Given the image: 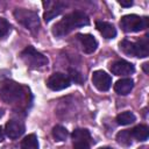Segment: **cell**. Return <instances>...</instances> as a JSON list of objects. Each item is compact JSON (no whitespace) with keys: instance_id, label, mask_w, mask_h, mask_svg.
I'll return each mask as SVG.
<instances>
[{"instance_id":"cell-5","label":"cell","mask_w":149,"mask_h":149,"mask_svg":"<svg viewBox=\"0 0 149 149\" xmlns=\"http://www.w3.org/2000/svg\"><path fill=\"white\" fill-rule=\"evenodd\" d=\"M14 16L20 23H22L26 28H28L30 30H36L40 26L38 15H37V13H35L33 10L24 9V8H17L14 12Z\"/></svg>"},{"instance_id":"cell-10","label":"cell","mask_w":149,"mask_h":149,"mask_svg":"<svg viewBox=\"0 0 149 149\" xmlns=\"http://www.w3.org/2000/svg\"><path fill=\"white\" fill-rule=\"evenodd\" d=\"M78 40L81 44L83 50L86 54H92L93 51H95V49L98 47V42L94 38V36H92L90 34H79Z\"/></svg>"},{"instance_id":"cell-1","label":"cell","mask_w":149,"mask_h":149,"mask_svg":"<svg viewBox=\"0 0 149 149\" xmlns=\"http://www.w3.org/2000/svg\"><path fill=\"white\" fill-rule=\"evenodd\" d=\"M88 23H90V20L87 17V15L84 12L76 10V12H72V13L65 15L61 21H58L52 28V34L55 36L61 37V36L69 34L74 28L86 26Z\"/></svg>"},{"instance_id":"cell-3","label":"cell","mask_w":149,"mask_h":149,"mask_svg":"<svg viewBox=\"0 0 149 149\" xmlns=\"http://www.w3.org/2000/svg\"><path fill=\"white\" fill-rule=\"evenodd\" d=\"M120 26L126 33H136L148 27V17H141L136 14H128L121 17Z\"/></svg>"},{"instance_id":"cell-27","label":"cell","mask_w":149,"mask_h":149,"mask_svg":"<svg viewBox=\"0 0 149 149\" xmlns=\"http://www.w3.org/2000/svg\"><path fill=\"white\" fill-rule=\"evenodd\" d=\"M3 140V130H2V128L0 127V142Z\"/></svg>"},{"instance_id":"cell-30","label":"cell","mask_w":149,"mask_h":149,"mask_svg":"<svg viewBox=\"0 0 149 149\" xmlns=\"http://www.w3.org/2000/svg\"><path fill=\"white\" fill-rule=\"evenodd\" d=\"M139 149H147V148H146V147H143V148H139Z\"/></svg>"},{"instance_id":"cell-19","label":"cell","mask_w":149,"mask_h":149,"mask_svg":"<svg viewBox=\"0 0 149 149\" xmlns=\"http://www.w3.org/2000/svg\"><path fill=\"white\" fill-rule=\"evenodd\" d=\"M52 136L56 141H65V139L68 137V130L63 126H55L52 129Z\"/></svg>"},{"instance_id":"cell-25","label":"cell","mask_w":149,"mask_h":149,"mask_svg":"<svg viewBox=\"0 0 149 149\" xmlns=\"http://www.w3.org/2000/svg\"><path fill=\"white\" fill-rule=\"evenodd\" d=\"M119 3H120L122 7H130V6L133 5V1H130V0H128V1H126V0H120Z\"/></svg>"},{"instance_id":"cell-28","label":"cell","mask_w":149,"mask_h":149,"mask_svg":"<svg viewBox=\"0 0 149 149\" xmlns=\"http://www.w3.org/2000/svg\"><path fill=\"white\" fill-rule=\"evenodd\" d=\"M99 149H112V148H109V147H104V148H99Z\"/></svg>"},{"instance_id":"cell-13","label":"cell","mask_w":149,"mask_h":149,"mask_svg":"<svg viewBox=\"0 0 149 149\" xmlns=\"http://www.w3.org/2000/svg\"><path fill=\"white\" fill-rule=\"evenodd\" d=\"M149 55V43H148V36H143L141 40H139L136 43H134V56L143 58Z\"/></svg>"},{"instance_id":"cell-22","label":"cell","mask_w":149,"mask_h":149,"mask_svg":"<svg viewBox=\"0 0 149 149\" xmlns=\"http://www.w3.org/2000/svg\"><path fill=\"white\" fill-rule=\"evenodd\" d=\"M9 29H10L9 22L6 19L0 17V38L1 37H5L9 33Z\"/></svg>"},{"instance_id":"cell-17","label":"cell","mask_w":149,"mask_h":149,"mask_svg":"<svg viewBox=\"0 0 149 149\" xmlns=\"http://www.w3.org/2000/svg\"><path fill=\"white\" fill-rule=\"evenodd\" d=\"M72 139H73V142H77V141H85V142H90V139H91V134L87 129H81V128H78V129H74L72 132Z\"/></svg>"},{"instance_id":"cell-26","label":"cell","mask_w":149,"mask_h":149,"mask_svg":"<svg viewBox=\"0 0 149 149\" xmlns=\"http://www.w3.org/2000/svg\"><path fill=\"white\" fill-rule=\"evenodd\" d=\"M143 70H144V72H146V73H148V72H149V71H148V63H144V64H143Z\"/></svg>"},{"instance_id":"cell-15","label":"cell","mask_w":149,"mask_h":149,"mask_svg":"<svg viewBox=\"0 0 149 149\" xmlns=\"http://www.w3.org/2000/svg\"><path fill=\"white\" fill-rule=\"evenodd\" d=\"M132 136L139 141H146L148 139V135H149V129L146 125H139L136 127H134L132 130Z\"/></svg>"},{"instance_id":"cell-14","label":"cell","mask_w":149,"mask_h":149,"mask_svg":"<svg viewBox=\"0 0 149 149\" xmlns=\"http://www.w3.org/2000/svg\"><path fill=\"white\" fill-rule=\"evenodd\" d=\"M133 86H134L133 79H130V78H122V79H120V80H118L115 83L114 90H115V92L118 94L126 95V94H128L132 91Z\"/></svg>"},{"instance_id":"cell-18","label":"cell","mask_w":149,"mask_h":149,"mask_svg":"<svg viewBox=\"0 0 149 149\" xmlns=\"http://www.w3.org/2000/svg\"><path fill=\"white\" fill-rule=\"evenodd\" d=\"M135 115L132 113V112H122L120 113L118 116H116V122L119 125H122V126H127V125H130L135 121Z\"/></svg>"},{"instance_id":"cell-16","label":"cell","mask_w":149,"mask_h":149,"mask_svg":"<svg viewBox=\"0 0 149 149\" xmlns=\"http://www.w3.org/2000/svg\"><path fill=\"white\" fill-rule=\"evenodd\" d=\"M21 149H38V141L35 134L27 135L21 142Z\"/></svg>"},{"instance_id":"cell-20","label":"cell","mask_w":149,"mask_h":149,"mask_svg":"<svg viewBox=\"0 0 149 149\" xmlns=\"http://www.w3.org/2000/svg\"><path fill=\"white\" fill-rule=\"evenodd\" d=\"M132 137H133V136H132L130 130H121V132H119L118 135H116L118 142L121 143V144H126V146H128V144L132 143Z\"/></svg>"},{"instance_id":"cell-8","label":"cell","mask_w":149,"mask_h":149,"mask_svg":"<svg viewBox=\"0 0 149 149\" xmlns=\"http://www.w3.org/2000/svg\"><path fill=\"white\" fill-rule=\"evenodd\" d=\"M5 133L9 139H17L24 133V125L19 120H9L6 123Z\"/></svg>"},{"instance_id":"cell-23","label":"cell","mask_w":149,"mask_h":149,"mask_svg":"<svg viewBox=\"0 0 149 149\" xmlns=\"http://www.w3.org/2000/svg\"><path fill=\"white\" fill-rule=\"evenodd\" d=\"M73 149H90V143L85 141L73 142Z\"/></svg>"},{"instance_id":"cell-4","label":"cell","mask_w":149,"mask_h":149,"mask_svg":"<svg viewBox=\"0 0 149 149\" xmlns=\"http://www.w3.org/2000/svg\"><path fill=\"white\" fill-rule=\"evenodd\" d=\"M20 56L23 63L31 69H40L48 64V58L43 54L35 50L33 47H27Z\"/></svg>"},{"instance_id":"cell-29","label":"cell","mask_w":149,"mask_h":149,"mask_svg":"<svg viewBox=\"0 0 149 149\" xmlns=\"http://www.w3.org/2000/svg\"><path fill=\"white\" fill-rule=\"evenodd\" d=\"M2 114H3V111H2V109H0V116H2Z\"/></svg>"},{"instance_id":"cell-11","label":"cell","mask_w":149,"mask_h":149,"mask_svg":"<svg viewBox=\"0 0 149 149\" xmlns=\"http://www.w3.org/2000/svg\"><path fill=\"white\" fill-rule=\"evenodd\" d=\"M43 5L47 6V10H45V13L43 15V17H44V20L47 22H49L55 16L61 14V12L64 8V5L62 2H50V1H47V2H43Z\"/></svg>"},{"instance_id":"cell-9","label":"cell","mask_w":149,"mask_h":149,"mask_svg":"<svg viewBox=\"0 0 149 149\" xmlns=\"http://www.w3.org/2000/svg\"><path fill=\"white\" fill-rule=\"evenodd\" d=\"M134 65L126 61H116L111 64V71L115 76H127L134 72Z\"/></svg>"},{"instance_id":"cell-24","label":"cell","mask_w":149,"mask_h":149,"mask_svg":"<svg viewBox=\"0 0 149 149\" xmlns=\"http://www.w3.org/2000/svg\"><path fill=\"white\" fill-rule=\"evenodd\" d=\"M70 78H71L74 83H78V84L81 83V76H80L77 71H74V70H70Z\"/></svg>"},{"instance_id":"cell-2","label":"cell","mask_w":149,"mask_h":149,"mask_svg":"<svg viewBox=\"0 0 149 149\" xmlns=\"http://www.w3.org/2000/svg\"><path fill=\"white\" fill-rule=\"evenodd\" d=\"M24 87L13 80H5L0 87V97L7 104H16L26 99Z\"/></svg>"},{"instance_id":"cell-12","label":"cell","mask_w":149,"mask_h":149,"mask_svg":"<svg viewBox=\"0 0 149 149\" xmlns=\"http://www.w3.org/2000/svg\"><path fill=\"white\" fill-rule=\"evenodd\" d=\"M95 27L99 30V33L105 37V38H114L116 36V30L113 24L106 21H97Z\"/></svg>"},{"instance_id":"cell-7","label":"cell","mask_w":149,"mask_h":149,"mask_svg":"<svg viewBox=\"0 0 149 149\" xmlns=\"http://www.w3.org/2000/svg\"><path fill=\"white\" fill-rule=\"evenodd\" d=\"M92 83L99 91H107L112 85V78L102 70H97L92 74Z\"/></svg>"},{"instance_id":"cell-21","label":"cell","mask_w":149,"mask_h":149,"mask_svg":"<svg viewBox=\"0 0 149 149\" xmlns=\"http://www.w3.org/2000/svg\"><path fill=\"white\" fill-rule=\"evenodd\" d=\"M119 47L120 49L126 54V55H129V56H134V42H130L128 40H123L119 43Z\"/></svg>"},{"instance_id":"cell-6","label":"cell","mask_w":149,"mask_h":149,"mask_svg":"<svg viewBox=\"0 0 149 149\" xmlns=\"http://www.w3.org/2000/svg\"><path fill=\"white\" fill-rule=\"evenodd\" d=\"M71 84V80L70 78L64 74V73H61V72H56L54 74H51L48 80H47V86L52 90V91H61V90H64L66 87H69Z\"/></svg>"}]
</instances>
